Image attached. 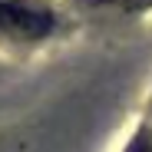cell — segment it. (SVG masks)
<instances>
[{"mask_svg": "<svg viewBox=\"0 0 152 152\" xmlns=\"http://www.w3.org/2000/svg\"><path fill=\"white\" fill-rule=\"evenodd\" d=\"M0 30L17 40H40L53 30V10L40 0H0Z\"/></svg>", "mask_w": 152, "mask_h": 152, "instance_id": "obj_1", "label": "cell"}, {"mask_svg": "<svg viewBox=\"0 0 152 152\" xmlns=\"http://www.w3.org/2000/svg\"><path fill=\"white\" fill-rule=\"evenodd\" d=\"M129 152H152V139H145V136H139L136 142H132V149Z\"/></svg>", "mask_w": 152, "mask_h": 152, "instance_id": "obj_2", "label": "cell"}, {"mask_svg": "<svg viewBox=\"0 0 152 152\" xmlns=\"http://www.w3.org/2000/svg\"><path fill=\"white\" fill-rule=\"evenodd\" d=\"M113 4H126V7H132V4H149V0H113Z\"/></svg>", "mask_w": 152, "mask_h": 152, "instance_id": "obj_3", "label": "cell"}]
</instances>
